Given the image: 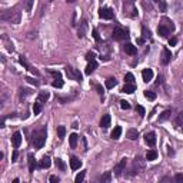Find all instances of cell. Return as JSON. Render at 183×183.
<instances>
[{"label": "cell", "mask_w": 183, "mask_h": 183, "mask_svg": "<svg viewBox=\"0 0 183 183\" xmlns=\"http://www.w3.org/2000/svg\"><path fill=\"white\" fill-rule=\"evenodd\" d=\"M20 19H22V15L19 10H7L5 12L3 15H2V20L5 22H9V23H13V25H17V23H20Z\"/></svg>", "instance_id": "6da1fadb"}, {"label": "cell", "mask_w": 183, "mask_h": 183, "mask_svg": "<svg viewBox=\"0 0 183 183\" xmlns=\"http://www.w3.org/2000/svg\"><path fill=\"white\" fill-rule=\"evenodd\" d=\"M46 142V129H40L37 132L33 133V139H32V143L36 149L43 148V145Z\"/></svg>", "instance_id": "7a4b0ae2"}, {"label": "cell", "mask_w": 183, "mask_h": 183, "mask_svg": "<svg viewBox=\"0 0 183 183\" xmlns=\"http://www.w3.org/2000/svg\"><path fill=\"white\" fill-rule=\"evenodd\" d=\"M127 37H129V35H127V30L125 27H120V26L115 27V30H113V39H116V40H125Z\"/></svg>", "instance_id": "3957f363"}, {"label": "cell", "mask_w": 183, "mask_h": 183, "mask_svg": "<svg viewBox=\"0 0 183 183\" xmlns=\"http://www.w3.org/2000/svg\"><path fill=\"white\" fill-rule=\"evenodd\" d=\"M145 166H146L145 160H143L140 156H136V158H135V162H133V175L140 173L143 169H145Z\"/></svg>", "instance_id": "277c9868"}, {"label": "cell", "mask_w": 183, "mask_h": 183, "mask_svg": "<svg viewBox=\"0 0 183 183\" xmlns=\"http://www.w3.org/2000/svg\"><path fill=\"white\" fill-rule=\"evenodd\" d=\"M66 75L69 76V79L76 82H82V75L77 69H73V67H66Z\"/></svg>", "instance_id": "5b68a950"}, {"label": "cell", "mask_w": 183, "mask_h": 183, "mask_svg": "<svg viewBox=\"0 0 183 183\" xmlns=\"http://www.w3.org/2000/svg\"><path fill=\"white\" fill-rule=\"evenodd\" d=\"M99 17L105 19V20H110L113 19V10L110 7H102V9H99Z\"/></svg>", "instance_id": "8992f818"}, {"label": "cell", "mask_w": 183, "mask_h": 183, "mask_svg": "<svg viewBox=\"0 0 183 183\" xmlns=\"http://www.w3.org/2000/svg\"><path fill=\"white\" fill-rule=\"evenodd\" d=\"M126 165H127V159L123 158L122 160L115 166V173H116V176H120V175H122V172L126 169Z\"/></svg>", "instance_id": "52a82bcc"}, {"label": "cell", "mask_w": 183, "mask_h": 183, "mask_svg": "<svg viewBox=\"0 0 183 183\" xmlns=\"http://www.w3.org/2000/svg\"><path fill=\"white\" fill-rule=\"evenodd\" d=\"M145 142L148 143L149 146H155L156 145V135L155 132H149L145 135Z\"/></svg>", "instance_id": "ba28073f"}, {"label": "cell", "mask_w": 183, "mask_h": 183, "mask_svg": "<svg viewBox=\"0 0 183 183\" xmlns=\"http://www.w3.org/2000/svg\"><path fill=\"white\" fill-rule=\"evenodd\" d=\"M170 59H172V52L169 50L168 47H165L162 50V63L163 65H168L169 62H170Z\"/></svg>", "instance_id": "9c48e42d"}, {"label": "cell", "mask_w": 183, "mask_h": 183, "mask_svg": "<svg viewBox=\"0 0 183 183\" xmlns=\"http://www.w3.org/2000/svg\"><path fill=\"white\" fill-rule=\"evenodd\" d=\"M12 143H13V146H15L16 149L20 146V143H22V133L20 132L13 133V136H12Z\"/></svg>", "instance_id": "30bf717a"}, {"label": "cell", "mask_w": 183, "mask_h": 183, "mask_svg": "<svg viewBox=\"0 0 183 183\" xmlns=\"http://www.w3.org/2000/svg\"><path fill=\"white\" fill-rule=\"evenodd\" d=\"M97 67V62L96 59H92V60H89V63H87L86 66V75H92L93 72H95V69Z\"/></svg>", "instance_id": "8fae6325"}, {"label": "cell", "mask_w": 183, "mask_h": 183, "mask_svg": "<svg viewBox=\"0 0 183 183\" xmlns=\"http://www.w3.org/2000/svg\"><path fill=\"white\" fill-rule=\"evenodd\" d=\"M142 77H143V82L149 83V82L153 79V70L152 69H145V70L142 72Z\"/></svg>", "instance_id": "7c38bea8"}, {"label": "cell", "mask_w": 183, "mask_h": 183, "mask_svg": "<svg viewBox=\"0 0 183 183\" xmlns=\"http://www.w3.org/2000/svg\"><path fill=\"white\" fill-rule=\"evenodd\" d=\"M86 32H87V23L86 22H82L80 26H79V30H77V36L82 39V37L86 36Z\"/></svg>", "instance_id": "4fadbf2b"}, {"label": "cell", "mask_w": 183, "mask_h": 183, "mask_svg": "<svg viewBox=\"0 0 183 183\" xmlns=\"http://www.w3.org/2000/svg\"><path fill=\"white\" fill-rule=\"evenodd\" d=\"M70 168L72 170H77L82 168V160H79L77 158H72L70 159Z\"/></svg>", "instance_id": "5bb4252c"}, {"label": "cell", "mask_w": 183, "mask_h": 183, "mask_svg": "<svg viewBox=\"0 0 183 183\" xmlns=\"http://www.w3.org/2000/svg\"><path fill=\"white\" fill-rule=\"evenodd\" d=\"M125 52H126L127 55H136L137 53V49H136V46H133L132 43H127V45H125Z\"/></svg>", "instance_id": "9a60e30c"}, {"label": "cell", "mask_w": 183, "mask_h": 183, "mask_svg": "<svg viewBox=\"0 0 183 183\" xmlns=\"http://www.w3.org/2000/svg\"><path fill=\"white\" fill-rule=\"evenodd\" d=\"M158 33H159V36H162V37H166V36L170 33V29H169V27H166V26L160 25V26L158 27Z\"/></svg>", "instance_id": "2e32d148"}, {"label": "cell", "mask_w": 183, "mask_h": 183, "mask_svg": "<svg viewBox=\"0 0 183 183\" xmlns=\"http://www.w3.org/2000/svg\"><path fill=\"white\" fill-rule=\"evenodd\" d=\"M52 165V160L50 158H47V156H45V158L40 160V163H39V166H40L42 169H49Z\"/></svg>", "instance_id": "e0dca14e"}, {"label": "cell", "mask_w": 183, "mask_h": 183, "mask_svg": "<svg viewBox=\"0 0 183 183\" xmlns=\"http://www.w3.org/2000/svg\"><path fill=\"white\" fill-rule=\"evenodd\" d=\"M100 126L103 129H107V127L110 126V115H105L102 117V120H100Z\"/></svg>", "instance_id": "ac0fdd59"}, {"label": "cell", "mask_w": 183, "mask_h": 183, "mask_svg": "<svg viewBox=\"0 0 183 183\" xmlns=\"http://www.w3.org/2000/svg\"><path fill=\"white\" fill-rule=\"evenodd\" d=\"M27 159H29V172L33 173V172H35V168H36L35 156H33L32 153H29V156H27Z\"/></svg>", "instance_id": "d6986e66"}, {"label": "cell", "mask_w": 183, "mask_h": 183, "mask_svg": "<svg viewBox=\"0 0 183 183\" xmlns=\"http://www.w3.org/2000/svg\"><path fill=\"white\" fill-rule=\"evenodd\" d=\"M49 97H50L49 92H40L39 96H37V100H39L40 103H46L47 100H49Z\"/></svg>", "instance_id": "ffe728a7"}, {"label": "cell", "mask_w": 183, "mask_h": 183, "mask_svg": "<svg viewBox=\"0 0 183 183\" xmlns=\"http://www.w3.org/2000/svg\"><path fill=\"white\" fill-rule=\"evenodd\" d=\"M135 90H136V86H135V85H132V83H126V86L122 89L123 93H127V95H132Z\"/></svg>", "instance_id": "44dd1931"}, {"label": "cell", "mask_w": 183, "mask_h": 183, "mask_svg": "<svg viewBox=\"0 0 183 183\" xmlns=\"http://www.w3.org/2000/svg\"><path fill=\"white\" fill-rule=\"evenodd\" d=\"M120 135H122V127L116 126L115 129H113V132H112V135H110V137H112L113 140H117V139L120 137Z\"/></svg>", "instance_id": "7402d4cb"}, {"label": "cell", "mask_w": 183, "mask_h": 183, "mask_svg": "<svg viewBox=\"0 0 183 183\" xmlns=\"http://www.w3.org/2000/svg\"><path fill=\"white\" fill-rule=\"evenodd\" d=\"M77 137H79V136H77L76 133H72L70 136H69V143H70L72 149H75L77 146Z\"/></svg>", "instance_id": "603a6c76"}, {"label": "cell", "mask_w": 183, "mask_h": 183, "mask_svg": "<svg viewBox=\"0 0 183 183\" xmlns=\"http://www.w3.org/2000/svg\"><path fill=\"white\" fill-rule=\"evenodd\" d=\"M127 137L130 140H136L137 137H139V132H137L136 129H130V130H127Z\"/></svg>", "instance_id": "cb8c5ba5"}, {"label": "cell", "mask_w": 183, "mask_h": 183, "mask_svg": "<svg viewBox=\"0 0 183 183\" xmlns=\"http://www.w3.org/2000/svg\"><path fill=\"white\" fill-rule=\"evenodd\" d=\"M116 85H117V80L115 79V77H109V79L106 80V87L107 89H113Z\"/></svg>", "instance_id": "d4e9b609"}, {"label": "cell", "mask_w": 183, "mask_h": 183, "mask_svg": "<svg viewBox=\"0 0 183 183\" xmlns=\"http://www.w3.org/2000/svg\"><path fill=\"white\" fill-rule=\"evenodd\" d=\"M158 158V152L156 150H149L148 152V155H146V160H155V159Z\"/></svg>", "instance_id": "484cf974"}, {"label": "cell", "mask_w": 183, "mask_h": 183, "mask_svg": "<svg viewBox=\"0 0 183 183\" xmlns=\"http://www.w3.org/2000/svg\"><path fill=\"white\" fill-rule=\"evenodd\" d=\"M170 115H172V113H170V110H165V112H163L162 115L159 116V122H165V120H168L169 117H170Z\"/></svg>", "instance_id": "4316f807"}, {"label": "cell", "mask_w": 183, "mask_h": 183, "mask_svg": "<svg viewBox=\"0 0 183 183\" xmlns=\"http://www.w3.org/2000/svg\"><path fill=\"white\" fill-rule=\"evenodd\" d=\"M145 97L149 99V100H155L156 99V93L155 92H150V90H145Z\"/></svg>", "instance_id": "83f0119b"}, {"label": "cell", "mask_w": 183, "mask_h": 183, "mask_svg": "<svg viewBox=\"0 0 183 183\" xmlns=\"http://www.w3.org/2000/svg\"><path fill=\"white\" fill-rule=\"evenodd\" d=\"M110 179H112V175H110V172H106V173H105V175L102 176V178H100V182L107 183V182H110Z\"/></svg>", "instance_id": "f1b7e54d"}, {"label": "cell", "mask_w": 183, "mask_h": 183, "mask_svg": "<svg viewBox=\"0 0 183 183\" xmlns=\"http://www.w3.org/2000/svg\"><path fill=\"white\" fill-rule=\"evenodd\" d=\"M57 135H59L60 139H63L65 135H66V127H65V126H59V127H57Z\"/></svg>", "instance_id": "f546056e"}, {"label": "cell", "mask_w": 183, "mask_h": 183, "mask_svg": "<svg viewBox=\"0 0 183 183\" xmlns=\"http://www.w3.org/2000/svg\"><path fill=\"white\" fill-rule=\"evenodd\" d=\"M55 163H56V166L60 169V170H66V165L63 163V160H62V159H56V160H55Z\"/></svg>", "instance_id": "4dcf8cb0"}, {"label": "cell", "mask_w": 183, "mask_h": 183, "mask_svg": "<svg viewBox=\"0 0 183 183\" xmlns=\"http://www.w3.org/2000/svg\"><path fill=\"white\" fill-rule=\"evenodd\" d=\"M125 82H126V83H132V85H135V77H133L132 73H126V76H125Z\"/></svg>", "instance_id": "1f68e13d"}, {"label": "cell", "mask_w": 183, "mask_h": 183, "mask_svg": "<svg viewBox=\"0 0 183 183\" xmlns=\"http://www.w3.org/2000/svg\"><path fill=\"white\" fill-rule=\"evenodd\" d=\"M175 123H176L178 126H183V112H180V113L178 115V117H176Z\"/></svg>", "instance_id": "d6a6232c"}, {"label": "cell", "mask_w": 183, "mask_h": 183, "mask_svg": "<svg viewBox=\"0 0 183 183\" xmlns=\"http://www.w3.org/2000/svg\"><path fill=\"white\" fill-rule=\"evenodd\" d=\"M85 176H86V172H80V173H79V175L76 176V179H75V180H76V183H82V182H83V180H85Z\"/></svg>", "instance_id": "836d02e7"}, {"label": "cell", "mask_w": 183, "mask_h": 183, "mask_svg": "<svg viewBox=\"0 0 183 183\" xmlns=\"http://www.w3.org/2000/svg\"><path fill=\"white\" fill-rule=\"evenodd\" d=\"M40 112H42L40 102H39V103H35V105H33V113H35V115H39Z\"/></svg>", "instance_id": "e575fe53"}, {"label": "cell", "mask_w": 183, "mask_h": 183, "mask_svg": "<svg viewBox=\"0 0 183 183\" xmlns=\"http://www.w3.org/2000/svg\"><path fill=\"white\" fill-rule=\"evenodd\" d=\"M120 107H122L123 110H129L130 109V103L127 102V100H120Z\"/></svg>", "instance_id": "d590c367"}, {"label": "cell", "mask_w": 183, "mask_h": 183, "mask_svg": "<svg viewBox=\"0 0 183 183\" xmlns=\"http://www.w3.org/2000/svg\"><path fill=\"white\" fill-rule=\"evenodd\" d=\"M35 0H26V12H32Z\"/></svg>", "instance_id": "8d00e7d4"}, {"label": "cell", "mask_w": 183, "mask_h": 183, "mask_svg": "<svg viewBox=\"0 0 183 183\" xmlns=\"http://www.w3.org/2000/svg\"><path fill=\"white\" fill-rule=\"evenodd\" d=\"M62 86H63V80H62V77H60V79H56V80L53 82V87H59V89H60Z\"/></svg>", "instance_id": "74e56055"}, {"label": "cell", "mask_w": 183, "mask_h": 183, "mask_svg": "<svg viewBox=\"0 0 183 183\" xmlns=\"http://www.w3.org/2000/svg\"><path fill=\"white\" fill-rule=\"evenodd\" d=\"M5 42H6V47H7V50H9V52H13V50H15V47H13V43H10V42L7 40V37H5Z\"/></svg>", "instance_id": "f35d334b"}, {"label": "cell", "mask_w": 183, "mask_h": 183, "mask_svg": "<svg viewBox=\"0 0 183 183\" xmlns=\"http://www.w3.org/2000/svg\"><path fill=\"white\" fill-rule=\"evenodd\" d=\"M142 33H143V37L145 39H149L150 37V30H148L146 27H142Z\"/></svg>", "instance_id": "ab89813d"}, {"label": "cell", "mask_w": 183, "mask_h": 183, "mask_svg": "<svg viewBox=\"0 0 183 183\" xmlns=\"http://www.w3.org/2000/svg\"><path fill=\"white\" fill-rule=\"evenodd\" d=\"M19 60H20V63H22V65H23V66L26 67V69H29V63H27V60H26L25 57H23V56H20V59H19Z\"/></svg>", "instance_id": "60d3db41"}, {"label": "cell", "mask_w": 183, "mask_h": 183, "mask_svg": "<svg viewBox=\"0 0 183 183\" xmlns=\"http://www.w3.org/2000/svg\"><path fill=\"white\" fill-rule=\"evenodd\" d=\"M175 180H176V182L183 183V175H182V173H178V175L175 176Z\"/></svg>", "instance_id": "b9f144b4"}, {"label": "cell", "mask_w": 183, "mask_h": 183, "mask_svg": "<svg viewBox=\"0 0 183 183\" xmlns=\"http://www.w3.org/2000/svg\"><path fill=\"white\" fill-rule=\"evenodd\" d=\"M86 59H87V62L92 60V59H96V57H95V53H93V52H89L86 55Z\"/></svg>", "instance_id": "7bdbcfd3"}, {"label": "cell", "mask_w": 183, "mask_h": 183, "mask_svg": "<svg viewBox=\"0 0 183 183\" xmlns=\"http://www.w3.org/2000/svg\"><path fill=\"white\" fill-rule=\"evenodd\" d=\"M176 43H178V39H176V37L169 39V45H170V46H176Z\"/></svg>", "instance_id": "ee69618b"}, {"label": "cell", "mask_w": 183, "mask_h": 183, "mask_svg": "<svg viewBox=\"0 0 183 183\" xmlns=\"http://www.w3.org/2000/svg\"><path fill=\"white\" fill-rule=\"evenodd\" d=\"M136 110L140 113V116H145V109L142 106H136Z\"/></svg>", "instance_id": "f6af8a7d"}, {"label": "cell", "mask_w": 183, "mask_h": 183, "mask_svg": "<svg viewBox=\"0 0 183 183\" xmlns=\"http://www.w3.org/2000/svg\"><path fill=\"white\" fill-rule=\"evenodd\" d=\"M50 73H52V75H53V76H55V77H56V79H60V73H59V72H53V70H52L50 72Z\"/></svg>", "instance_id": "bcb514c9"}, {"label": "cell", "mask_w": 183, "mask_h": 183, "mask_svg": "<svg viewBox=\"0 0 183 183\" xmlns=\"http://www.w3.org/2000/svg\"><path fill=\"white\" fill-rule=\"evenodd\" d=\"M16 160H17V150H15L13 156H12V162H16Z\"/></svg>", "instance_id": "7dc6e473"}, {"label": "cell", "mask_w": 183, "mask_h": 183, "mask_svg": "<svg viewBox=\"0 0 183 183\" xmlns=\"http://www.w3.org/2000/svg\"><path fill=\"white\" fill-rule=\"evenodd\" d=\"M93 36H95V39H96L97 42L100 40V37H99V35H97V30H96V29H95V30H93Z\"/></svg>", "instance_id": "c3c4849f"}, {"label": "cell", "mask_w": 183, "mask_h": 183, "mask_svg": "<svg viewBox=\"0 0 183 183\" xmlns=\"http://www.w3.org/2000/svg\"><path fill=\"white\" fill-rule=\"evenodd\" d=\"M160 10H162V12L166 10V3H165V2H162V3H160Z\"/></svg>", "instance_id": "681fc988"}, {"label": "cell", "mask_w": 183, "mask_h": 183, "mask_svg": "<svg viewBox=\"0 0 183 183\" xmlns=\"http://www.w3.org/2000/svg\"><path fill=\"white\" fill-rule=\"evenodd\" d=\"M27 82H29V83H32V85H35V86L37 85V82L33 80V79H30V77H27Z\"/></svg>", "instance_id": "f907efd6"}, {"label": "cell", "mask_w": 183, "mask_h": 183, "mask_svg": "<svg viewBox=\"0 0 183 183\" xmlns=\"http://www.w3.org/2000/svg\"><path fill=\"white\" fill-rule=\"evenodd\" d=\"M50 182H59V178L57 176H50Z\"/></svg>", "instance_id": "816d5d0a"}, {"label": "cell", "mask_w": 183, "mask_h": 183, "mask_svg": "<svg viewBox=\"0 0 183 183\" xmlns=\"http://www.w3.org/2000/svg\"><path fill=\"white\" fill-rule=\"evenodd\" d=\"M96 89H97V92H99L100 95H103V89H102L100 86H99V85H96Z\"/></svg>", "instance_id": "f5cc1de1"}, {"label": "cell", "mask_w": 183, "mask_h": 183, "mask_svg": "<svg viewBox=\"0 0 183 183\" xmlns=\"http://www.w3.org/2000/svg\"><path fill=\"white\" fill-rule=\"evenodd\" d=\"M67 3H75V2H76V0H66Z\"/></svg>", "instance_id": "db71d44e"}, {"label": "cell", "mask_w": 183, "mask_h": 183, "mask_svg": "<svg viewBox=\"0 0 183 183\" xmlns=\"http://www.w3.org/2000/svg\"><path fill=\"white\" fill-rule=\"evenodd\" d=\"M153 2H160V0H153Z\"/></svg>", "instance_id": "11a10c76"}]
</instances>
